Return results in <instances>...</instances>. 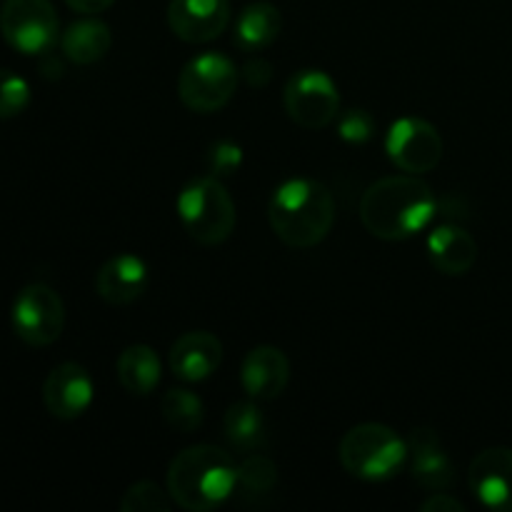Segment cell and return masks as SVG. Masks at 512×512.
Returning <instances> with one entry per match:
<instances>
[{
  "label": "cell",
  "mask_w": 512,
  "mask_h": 512,
  "mask_svg": "<svg viewBox=\"0 0 512 512\" xmlns=\"http://www.w3.org/2000/svg\"><path fill=\"white\" fill-rule=\"evenodd\" d=\"M438 215V198L420 175H388L360 198V220L370 235L388 243L423 233Z\"/></svg>",
  "instance_id": "6da1fadb"
},
{
  "label": "cell",
  "mask_w": 512,
  "mask_h": 512,
  "mask_svg": "<svg viewBox=\"0 0 512 512\" xmlns=\"http://www.w3.org/2000/svg\"><path fill=\"white\" fill-rule=\"evenodd\" d=\"M238 463L218 445H190L180 450L168 468V493L188 512H208L233 498Z\"/></svg>",
  "instance_id": "7a4b0ae2"
},
{
  "label": "cell",
  "mask_w": 512,
  "mask_h": 512,
  "mask_svg": "<svg viewBox=\"0 0 512 512\" xmlns=\"http://www.w3.org/2000/svg\"><path fill=\"white\" fill-rule=\"evenodd\" d=\"M268 220L273 233L290 248H315L333 230L335 198L328 185L320 180H285L273 190Z\"/></svg>",
  "instance_id": "3957f363"
},
{
  "label": "cell",
  "mask_w": 512,
  "mask_h": 512,
  "mask_svg": "<svg viewBox=\"0 0 512 512\" xmlns=\"http://www.w3.org/2000/svg\"><path fill=\"white\" fill-rule=\"evenodd\" d=\"M340 465L365 483H385L408 463V440L383 423H360L338 445Z\"/></svg>",
  "instance_id": "277c9868"
},
{
  "label": "cell",
  "mask_w": 512,
  "mask_h": 512,
  "mask_svg": "<svg viewBox=\"0 0 512 512\" xmlns=\"http://www.w3.org/2000/svg\"><path fill=\"white\" fill-rule=\"evenodd\" d=\"M178 218L185 233L200 245H220L233 235L238 213L233 195L215 175L193 178L178 195Z\"/></svg>",
  "instance_id": "5b68a950"
},
{
  "label": "cell",
  "mask_w": 512,
  "mask_h": 512,
  "mask_svg": "<svg viewBox=\"0 0 512 512\" xmlns=\"http://www.w3.org/2000/svg\"><path fill=\"white\" fill-rule=\"evenodd\" d=\"M238 65L223 53L205 50L185 63L178 75V95L193 113L208 115L225 108L238 90Z\"/></svg>",
  "instance_id": "8992f818"
},
{
  "label": "cell",
  "mask_w": 512,
  "mask_h": 512,
  "mask_svg": "<svg viewBox=\"0 0 512 512\" xmlns=\"http://www.w3.org/2000/svg\"><path fill=\"white\" fill-rule=\"evenodd\" d=\"M0 33L18 53L43 55L58 43L60 20L50 0H5Z\"/></svg>",
  "instance_id": "52a82bcc"
},
{
  "label": "cell",
  "mask_w": 512,
  "mask_h": 512,
  "mask_svg": "<svg viewBox=\"0 0 512 512\" xmlns=\"http://www.w3.org/2000/svg\"><path fill=\"white\" fill-rule=\"evenodd\" d=\"M285 113L305 130L328 128L340 115V90L325 70H298L285 83Z\"/></svg>",
  "instance_id": "ba28073f"
},
{
  "label": "cell",
  "mask_w": 512,
  "mask_h": 512,
  "mask_svg": "<svg viewBox=\"0 0 512 512\" xmlns=\"http://www.w3.org/2000/svg\"><path fill=\"white\" fill-rule=\"evenodd\" d=\"M13 330L30 348H48L63 335L65 305L50 285H25L13 303Z\"/></svg>",
  "instance_id": "9c48e42d"
},
{
  "label": "cell",
  "mask_w": 512,
  "mask_h": 512,
  "mask_svg": "<svg viewBox=\"0 0 512 512\" xmlns=\"http://www.w3.org/2000/svg\"><path fill=\"white\" fill-rule=\"evenodd\" d=\"M385 153L403 173L423 175L438 168L443 160V138L433 123L408 115L390 125L385 135Z\"/></svg>",
  "instance_id": "30bf717a"
},
{
  "label": "cell",
  "mask_w": 512,
  "mask_h": 512,
  "mask_svg": "<svg viewBox=\"0 0 512 512\" xmlns=\"http://www.w3.org/2000/svg\"><path fill=\"white\" fill-rule=\"evenodd\" d=\"M468 485L483 508L512 512V448H488L475 455Z\"/></svg>",
  "instance_id": "8fae6325"
},
{
  "label": "cell",
  "mask_w": 512,
  "mask_h": 512,
  "mask_svg": "<svg viewBox=\"0 0 512 512\" xmlns=\"http://www.w3.org/2000/svg\"><path fill=\"white\" fill-rule=\"evenodd\" d=\"M93 378L80 363H60L43 383V403L53 418L75 420L93 405Z\"/></svg>",
  "instance_id": "7c38bea8"
},
{
  "label": "cell",
  "mask_w": 512,
  "mask_h": 512,
  "mask_svg": "<svg viewBox=\"0 0 512 512\" xmlns=\"http://www.w3.org/2000/svg\"><path fill=\"white\" fill-rule=\"evenodd\" d=\"M230 23L228 0H170L168 25L183 43H210Z\"/></svg>",
  "instance_id": "4fadbf2b"
},
{
  "label": "cell",
  "mask_w": 512,
  "mask_h": 512,
  "mask_svg": "<svg viewBox=\"0 0 512 512\" xmlns=\"http://www.w3.org/2000/svg\"><path fill=\"white\" fill-rule=\"evenodd\" d=\"M223 363V343L208 330H190L180 335L168 353L173 375L183 383H203Z\"/></svg>",
  "instance_id": "5bb4252c"
},
{
  "label": "cell",
  "mask_w": 512,
  "mask_h": 512,
  "mask_svg": "<svg viewBox=\"0 0 512 512\" xmlns=\"http://www.w3.org/2000/svg\"><path fill=\"white\" fill-rule=\"evenodd\" d=\"M150 273L143 258L133 253H118L100 265L95 273V293L108 305H130L148 290Z\"/></svg>",
  "instance_id": "9a60e30c"
},
{
  "label": "cell",
  "mask_w": 512,
  "mask_h": 512,
  "mask_svg": "<svg viewBox=\"0 0 512 512\" xmlns=\"http://www.w3.org/2000/svg\"><path fill=\"white\" fill-rule=\"evenodd\" d=\"M290 380V363L285 353L275 345H258L243 358L240 383L248 398L275 400L283 395Z\"/></svg>",
  "instance_id": "2e32d148"
},
{
  "label": "cell",
  "mask_w": 512,
  "mask_h": 512,
  "mask_svg": "<svg viewBox=\"0 0 512 512\" xmlns=\"http://www.w3.org/2000/svg\"><path fill=\"white\" fill-rule=\"evenodd\" d=\"M408 460L413 478L420 488L430 493H440L455 478V465L445 453L438 433L430 428H415L408 440Z\"/></svg>",
  "instance_id": "e0dca14e"
},
{
  "label": "cell",
  "mask_w": 512,
  "mask_h": 512,
  "mask_svg": "<svg viewBox=\"0 0 512 512\" xmlns=\"http://www.w3.org/2000/svg\"><path fill=\"white\" fill-rule=\"evenodd\" d=\"M428 258L438 273L460 278L478 260V243L458 223H440L428 235Z\"/></svg>",
  "instance_id": "ac0fdd59"
},
{
  "label": "cell",
  "mask_w": 512,
  "mask_h": 512,
  "mask_svg": "<svg viewBox=\"0 0 512 512\" xmlns=\"http://www.w3.org/2000/svg\"><path fill=\"white\" fill-rule=\"evenodd\" d=\"M115 375H118V383L123 385L125 393L148 398L160 385L163 363L150 345L135 343L120 353L118 363H115Z\"/></svg>",
  "instance_id": "d6986e66"
},
{
  "label": "cell",
  "mask_w": 512,
  "mask_h": 512,
  "mask_svg": "<svg viewBox=\"0 0 512 512\" xmlns=\"http://www.w3.org/2000/svg\"><path fill=\"white\" fill-rule=\"evenodd\" d=\"M283 30V15L273 3H250L240 10L235 20V45L245 53H260L275 43V38Z\"/></svg>",
  "instance_id": "ffe728a7"
},
{
  "label": "cell",
  "mask_w": 512,
  "mask_h": 512,
  "mask_svg": "<svg viewBox=\"0 0 512 512\" xmlns=\"http://www.w3.org/2000/svg\"><path fill=\"white\" fill-rule=\"evenodd\" d=\"M113 45V33L108 23L98 18L75 20L63 35H60V48L63 55L75 65H93L108 55Z\"/></svg>",
  "instance_id": "44dd1931"
},
{
  "label": "cell",
  "mask_w": 512,
  "mask_h": 512,
  "mask_svg": "<svg viewBox=\"0 0 512 512\" xmlns=\"http://www.w3.org/2000/svg\"><path fill=\"white\" fill-rule=\"evenodd\" d=\"M223 430L228 443L243 453H258L265 445L263 410L250 400L233 403L223 415Z\"/></svg>",
  "instance_id": "7402d4cb"
},
{
  "label": "cell",
  "mask_w": 512,
  "mask_h": 512,
  "mask_svg": "<svg viewBox=\"0 0 512 512\" xmlns=\"http://www.w3.org/2000/svg\"><path fill=\"white\" fill-rule=\"evenodd\" d=\"M160 410H163V420L178 433L190 435L203 425L205 405L193 390L188 388H170L168 393L160 398Z\"/></svg>",
  "instance_id": "603a6c76"
},
{
  "label": "cell",
  "mask_w": 512,
  "mask_h": 512,
  "mask_svg": "<svg viewBox=\"0 0 512 512\" xmlns=\"http://www.w3.org/2000/svg\"><path fill=\"white\" fill-rule=\"evenodd\" d=\"M278 485V465L270 458L260 453H250L238 463V485L235 493L250 495V498H260V495L273 493Z\"/></svg>",
  "instance_id": "cb8c5ba5"
},
{
  "label": "cell",
  "mask_w": 512,
  "mask_h": 512,
  "mask_svg": "<svg viewBox=\"0 0 512 512\" xmlns=\"http://www.w3.org/2000/svg\"><path fill=\"white\" fill-rule=\"evenodd\" d=\"M173 505L175 500L170 498L168 490L153 480H138L125 490L118 508L123 512H168Z\"/></svg>",
  "instance_id": "d4e9b609"
},
{
  "label": "cell",
  "mask_w": 512,
  "mask_h": 512,
  "mask_svg": "<svg viewBox=\"0 0 512 512\" xmlns=\"http://www.w3.org/2000/svg\"><path fill=\"white\" fill-rule=\"evenodd\" d=\"M30 105V85L18 73L0 68V120L15 118Z\"/></svg>",
  "instance_id": "484cf974"
},
{
  "label": "cell",
  "mask_w": 512,
  "mask_h": 512,
  "mask_svg": "<svg viewBox=\"0 0 512 512\" xmlns=\"http://www.w3.org/2000/svg\"><path fill=\"white\" fill-rule=\"evenodd\" d=\"M338 135L350 145H365L375 138V118L363 108L338 115Z\"/></svg>",
  "instance_id": "4316f807"
},
{
  "label": "cell",
  "mask_w": 512,
  "mask_h": 512,
  "mask_svg": "<svg viewBox=\"0 0 512 512\" xmlns=\"http://www.w3.org/2000/svg\"><path fill=\"white\" fill-rule=\"evenodd\" d=\"M243 165V150L233 140H218V143L210 145L208 150V168L210 175L215 178H228L235 175Z\"/></svg>",
  "instance_id": "83f0119b"
},
{
  "label": "cell",
  "mask_w": 512,
  "mask_h": 512,
  "mask_svg": "<svg viewBox=\"0 0 512 512\" xmlns=\"http://www.w3.org/2000/svg\"><path fill=\"white\" fill-rule=\"evenodd\" d=\"M420 510L423 512H465V505H463V500L453 498V495H448L440 490V493L430 495V498L420 505Z\"/></svg>",
  "instance_id": "f1b7e54d"
},
{
  "label": "cell",
  "mask_w": 512,
  "mask_h": 512,
  "mask_svg": "<svg viewBox=\"0 0 512 512\" xmlns=\"http://www.w3.org/2000/svg\"><path fill=\"white\" fill-rule=\"evenodd\" d=\"M243 75L253 88L255 85L263 88V85L270 80V75H273V68H270V63L265 58H253L243 65Z\"/></svg>",
  "instance_id": "f546056e"
},
{
  "label": "cell",
  "mask_w": 512,
  "mask_h": 512,
  "mask_svg": "<svg viewBox=\"0 0 512 512\" xmlns=\"http://www.w3.org/2000/svg\"><path fill=\"white\" fill-rule=\"evenodd\" d=\"M65 3H68V8L75 10V13L95 15V13H103V10H108L115 0H65Z\"/></svg>",
  "instance_id": "4dcf8cb0"
}]
</instances>
